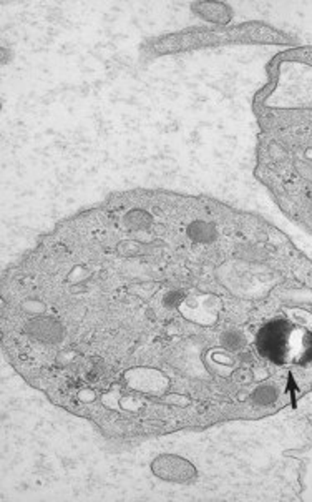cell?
Listing matches in <instances>:
<instances>
[{
    "label": "cell",
    "mask_w": 312,
    "mask_h": 502,
    "mask_svg": "<svg viewBox=\"0 0 312 502\" xmlns=\"http://www.w3.org/2000/svg\"><path fill=\"white\" fill-rule=\"evenodd\" d=\"M266 235L211 198L128 193L60 224L2 284L3 353L48 401L113 438L271 409L312 331L266 314Z\"/></svg>",
    "instance_id": "6da1fadb"
}]
</instances>
